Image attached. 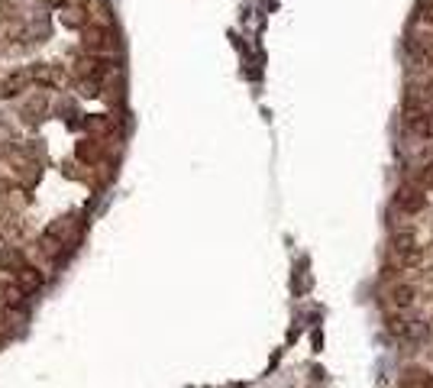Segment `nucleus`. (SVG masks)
<instances>
[{"mask_svg":"<svg viewBox=\"0 0 433 388\" xmlns=\"http://www.w3.org/2000/svg\"><path fill=\"white\" fill-rule=\"evenodd\" d=\"M114 46H117V39H114V26L110 23H88L84 26V52L107 55Z\"/></svg>","mask_w":433,"mask_h":388,"instance_id":"1","label":"nucleus"},{"mask_svg":"<svg viewBox=\"0 0 433 388\" xmlns=\"http://www.w3.org/2000/svg\"><path fill=\"white\" fill-rule=\"evenodd\" d=\"M391 256H395V266H401V269H414V266H420V246L414 243V236L410 233H398V236H391Z\"/></svg>","mask_w":433,"mask_h":388,"instance_id":"2","label":"nucleus"},{"mask_svg":"<svg viewBox=\"0 0 433 388\" xmlns=\"http://www.w3.org/2000/svg\"><path fill=\"white\" fill-rule=\"evenodd\" d=\"M388 330L398 336V340L404 343H427L430 340V324H424V320H388Z\"/></svg>","mask_w":433,"mask_h":388,"instance_id":"3","label":"nucleus"},{"mask_svg":"<svg viewBox=\"0 0 433 388\" xmlns=\"http://www.w3.org/2000/svg\"><path fill=\"white\" fill-rule=\"evenodd\" d=\"M32 88V71L30 69H16L10 75L0 78V98H16V94H23Z\"/></svg>","mask_w":433,"mask_h":388,"instance_id":"4","label":"nucleus"},{"mask_svg":"<svg viewBox=\"0 0 433 388\" xmlns=\"http://www.w3.org/2000/svg\"><path fill=\"white\" fill-rule=\"evenodd\" d=\"M395 204L401 207L404 213H417V211H424L427 207V194L420 188H414V184H404V188H398Z\"/></svg>","mask_w":433,"mask_h":388,"instance_id":"5","label":"nucleus"},{"mask_svg":"<svg viewBox=\"0 0 433 388\" xmlns=\"http://www.w3.org/2000/svg\"><path fill=\"white\" fill-rule=\"evenodd\" d=\"M404 129H408L410 136H417V139H430V133H433V117L417 114V110H404Z\"/></svg>","mask_w":433,"mask_h":388,"instance_id":"6","label":"nucleus"},{"mask_svg":"<svg viewBox=\"0 0 433 388\" xmlns=\"http://www.w3.org/2000/svg\"><path fill=\"white\" fill-rule=\"evenodd\" d=\"M13 278H16V285H20L26 295H36V291H42V285H46V275H42V269L30 266V262H26V266L20 269Z\"/></svg>","mask_w":433,"mask_h":388,"instance_id":"7","label":"nucleus"},{"mask_svg":"<svg viewBox=\"0 0 433 388\" xmlns=\"http://www.w3.org/2000/svg\"><path fill=\"white\" fill-rule=\"evenodd\" d=\"M23 266H26L23 249H16V246H0V272L16 275Z\"/></svg>","mask_w":433,"mask_h":388,"instance_id":"8","label":"nucleus"},{"mask_svg":"<svg viewBox=\"0 0 433 388\" xmlns=\"http://www.w3.org/2000/svg\"><path fill=\"white\" fill-rule=\"evenodd\" d=\"M391 301H395L398 307H410L414 305V288H410V285H395V288H391Z\"/></svg>","mask_w":433,"mask_h":388,"instance_id":"9","label":"nucleus"},{"mask_svg":"<svg viewBox=\"0 0 433 388\" xmlns=\"http://www.w3.org/2000/svg\"><path fill=\"white\" fill-rule=\"evenodd\" d=\"M69 4V0H42V7H49V10H61Z\"/></svg>","mask_w":433,"mask_h":388,"instance_id":"10","label":"nucleus"},{"mask_svg":"<svg viewBox=\"0 0 433 388\" xmlns=\"http://www.w3.org/2000/svg\"><path fill=\"white\" fill-rule=\"evenodd\" d=\"M420 20H424V23H430V26H433V0H430V7H427L424 13H420Z\"/></svg>","mask_w":433,"mask_h":388,"instance_id":"11","label":"nucleus"}]
</instances>
